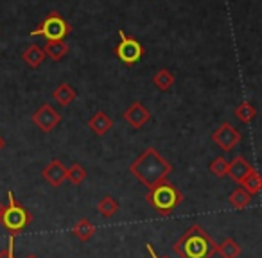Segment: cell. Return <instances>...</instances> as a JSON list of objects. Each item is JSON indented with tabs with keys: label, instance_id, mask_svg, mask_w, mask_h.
Here are the masks:
<instances>
[{
	"label": "cell",
	"instance_id": "obj_1",
	"mask_svg": "<svg viewBox=\"0 0 262 258\" xmlns=\"http://www.w3.org/2000/svg\"><path fill=\"white\" fill-rule=\"evenodd\" d=\"M129 172L149 190L169 178V174L172 172V165L158 153L157 147H147L129 165Z\"/></svg>",
	"mask_w": 262,
	"mask_h": 258
},
{
	"label": "cell",
	"instance_id": "obj_2",
	"mask_svg": "<svg viewBox=\"0 0 262 258\" xmlns=\"http://www.w3.org/2000/svg\"><path fill=\"white\" fill-rule=\"evenodd\" d=\"M180 258H212L217 253V242L201 228L192 224L172 246Z\"/></svg>",
	"mask_w": 262,
	"mask_h": 258
},
{
	"label": "cell",
	"instance_id": "obj_3",
	"mask_svg": "<svg viewBox=\"0 0 262 258\" xmlns=\"http://www.w3.org/2000/svg\"><path fill=\"white\" fill-rule=\"evenodd\" d=\"M146 201L162 215H169L171 212H174L180 204L183 203V194L176 185H172L171 181H162L157 186L147 190Z\"/></svg>",
	"mask_w": 262,
	"mask_h": 258
},
{
	"label": "cell",
	"instance_id": "obj_4",
	"mask_svg": "<svg viewBox=\"0 0 262 258\" xmlns=\"http://www.w3.org/2000/svg\"><path fill=\"white\" fill-rule=\"evenodd\" d=\"M31 222H33L31 212L26 210V208L15 199L13 192H8V204H6L4 215H2V224H4V228L9 231V235L16 237L18 233H22Z\"/></svg>",
	"mask_w": 262,
	"mask_h": 258
},
{
	"label": "cell",
	"instance_id": "obj_5",
	"mask_svg": "<svg viewBox=\"0 0 262 258\" xmlns=\"http://www.w3.org/2000/svg\"><path fill=\"white\" fill-rule=\"evenodd\" d=\"M70 33H72V26L58 11H51L36 29L31 31V36H41L47 41H63Z\"/></svg>",
	"mask_w": 262,
	"mask_h": 258
},
{
	"label": "cell",
	"instance_id": "obj_6",
	"mask_svg": "<svg viewBox=\"0 0 262 258\" xmlns=\"http://www.w3.org/2000/svg\"><path fill=\"white\" fill-rule=\"evenodd\" d=\"M117 34H119V40H120L119 45L113 49L117 59H119V61H122L126 66H135L144 56L142 43H140L137 38L126 34L122 29H119V33H117Z\"/></svg>",
	"mask_w": 262,
	"mask_h": 258
},
{
	"label": "cell",
	"instance_id": "obj_7",
	"mask_svg": "<svg viewBox=\"0 0 262 258\" xmlns=\"http://www.w3.org/2000/svg\"><path fill=\"white\" fill-rule=\"evenodd\" d=\"M241 140H243V135L239 133V129L232 126L230 122H223L217 129H214L212 133V142L223 151V153H228L232 151L235 146H239Z\"/></svg>",
	"mask_w": 262,
	"mask_h": 258
},
{
	"label": "cell",
	"instance_id": "obj_8",
	"mask_svg": "<svg viewBox=\"0 0 262 258\" xmlns=\"http://www.w3.org/2000/svg\"><path fill=\"white\" fill-rule=\"evenodd\" d=\"M59 122H61V115L51 104H41L33 115V124L43 133H51Z\"/></svg>",
	"mask_w": 262,
	"mask_h": 258
},
{
	"label": "cell",
	"instance_id": "obj_9",
	"mask_svg": "<svg viewBox=\"0 0 262 258\" xmlns=\"http://www.w3.org/2000/svg\"><path fill=\"white\" fill-rule=\"evenodd\" d=\"M122 119L126 120L133 129H140V127H144L151 120V111L140 101H135L122 113Z\"/></svg>",
	"mask_w": 262,
	"mask_h": 258
},
{
	"label": "cell",
	"instance_id": "obj_10",
	"mask_svg": "<svg viewBox=\"0 0 262 258\" xmlns=\"http://www.w3.org/2000/svg\"><path fill=\"white\" fill-rule=\"evenodd\" d=\"M41 176H43V179L49 183V185L54 186V189H58V186H61L63 183L67 181V167L63 165L61 160L54 158V160H52L51 163L43 169Z\"/></svg>",
	"mask_w": 262,
	"mask_h": 258
},
{
	"label": "cell",
	"instance_id": "obj_11",
	"mask_svg": "<svg viewBox=\"0 0 262 258\" xmlns=\"http://www.w3.org/2000/svg\"><path fill=\"white\" fill-rule=\"evenodd\" d=\"M251 171H253V167L248 163L244 156H235L228 163V178L232 179V181L239 183V185H241V181H243V179L246 178V176L250 174Z\"/></svg>",
	"mask_w": 262,
	"mask_h": 258
},
{
	"label": "cell",
	"instance_id": "obj_12",
	"mask_svg": "<svg viewBox=\"0 0 262 258\" xmlns=\"http://www.w3.org/2000/svg\"><path fill=\"white\" fill-rule=\"evenodd\" d=\"M88 127H90L97 136H104L106 133L113 129V119L99 109V111L95 113V115H92V119L88 120Z\"/></svg>",
	"mask_w": 262,
	"mask_h": 258
},
{
	"label": "cell",
	"instance_id": "obj_13",
	"mask_svg": "<svg viewBox=\"0 0 262 258\" xmlns=\"http://www.w3.org/2000/svg\"><path fill=\"white\" fill-rule=\"evenodd\" d=\"M76 97H77L76 90H74L69 83H61L59 86H56L54 91H52V99H54L59 106H63V108L72 104V102L76 101Z\"/></svg>",
	"mask_w": 262,
	"mask_h": 258
},
{
	"label": "cell",
	"instance_id": "obj_14",
	"mask_svg": "<svg viewBox=\"0 0 262 258\" xmlns=\"http://www.w3.org/2000/svg\"><path fill=\"white\" fill-rule=\"evenodd\" d=\"M70 51V45L63 41H47L43 47V52L47 58H51L52 61H61Z\"/></svg>",
	"mask_w": 262,
	"mask_h": 258
},
{
	"label": "cell",
	"instance_id": "obj_15",
	"mask_svg": "<svg viewBox=\"0 0 262 258\" xmlns=\"http://www.w3.org/2000/svg\"><path fill=\"white\" fill-rule=\"evenodd\" d=\"M45 58H47V56H45L43 49L38 47V45H34V43L29 45L22 54V59L27 63V66H31V68H38V66L43 63Z\"/></svg>",
	"mask_w": 262,
	"mask_h": 258
},
{
	"label": "cell",
	"instance_id": "obj_16",
	"mask_svg": "<svg viewBox=\"0 0 262 258\" xmlns=\"http://www.w3.org/2000/svg\"><path fill=\"white\" fill-rule=\"evenodd\" d=\"M72 233H74V237H77V239L81 240V242H88V240L95 235V226L92 224L86 217H83L74 224Z\"/></svg>",
	"mask_w": 262,
	"mask_h": 258
},
{
	"label": "cell",
	"instance_id": "obj_17",
	"mask_svg": "<svg viewBox=\"0 0 262 258\" xmlns=\"http://www.w3.org/2000/svg\"><path fill=\"white\" fill-rule=\"evenodd\" d=\"M217 253L221 254V258H239L243 253V247L232 237H226L221 244H217Z\"/></svg>",
	"mask_w": 262,
	"mask_h": 258
},
{
	"label": "cell",
	"instance_id": "obj_18",
	"mask_svg": "<svg viewBox=\"0 0 262 258\" xmlns=\"http://www.w3.org/2000/svg\"><path fill=\"white\" fill-rule=\"evenodd\" d=\"M241 186H243V189L246 190L251 197L257 196V194L262 190V176L253 169V171H251L250 174L241 181Z\"/></svg>",
	"mask_w": 262,
	"mask_h": 258
},
{
	"label": "cell",
	"instance_id": "obj_19",
	"mask_svg": "<svg viewBox=\"0 0 262 258\" xmlns=\"http://www.w3.org/2000/svg\"><path fill=\"white\" fill-rule=\"evenodd\" d=\"M174 81H176V77L172 76V72L171 70H167V68H160L157 74L153 76V84L158 88L160 91H167V90H171V86L174 84Z\"/></svg>",
	"mask_w": 262,
	"mask_h": 258
},
{
	"label": "cell",
	"instance_id": "obj_20",
	"mask_svg": "<svg viewBox=\"0 0 262 258\" xmlns=\"http://www.w3.org/2000/svg\"><path fill=\"white\" fill-rule=\"evenodd\" d=\"M235 116L243 124H250L257 116V108L250 101H243L235 106Z\"/></svg>",
	"mask_w": 262,
	"mask_h": 258
},
{
	"label": "cell",
	"instance_id": "obj_21",
	"mask_svg": "<svg viewBox=\"0 0 262 258\" xmlns=\"http://www.w3.org/2000/svg\"><path fill=\"white\" fill-rule=\"evenodd\" d=\"M228 201H230V204L235 208V210H244V208L251 203V196L243 189V186H237V189L230 194Z\"/></svg>",
	"mask_w": 262,
	"mask_h": 258
},
{
	"label": "cell",
	"instance_id": "obj_22",
	"mask_svg": "<svg viewBox=\"0 0 262 258\" xmlns=\"http://www.w3.org/2000/svg\"><path fill=\"white\" fill-rule=\"evenodd\" d=\"M117 210H119V204H117V201L113 199L112 196L102 197L97 203V212L102 217H113V215L117 214Z\"/></svg>",
	"mask_w": 262,
	"mask_h": 258
},
{
	"label": "cell",
	"instance_id": "obj_23",
	"mask_svg": "<svg viewBox=\"0 0 262 258\" xmlns=\"http://www.w3.org/2000/svg\"><path fill=\"white\" fill-rule=\"evenodd\" d=\"M67 179H69L72 185H81V183L86 179V169L81 163H74L67 169Z\"/></svg>",
	"mask_w": 262,
	"mask_h": 258
},
{
	"label": "cell",
	"instance_id": "obj_24",
	"mask_svg": "<svg viewBox=\"0 0 262 258\" xmlns=\"http://www.w3.org/2000/svg\"><path fill=\"white\" fill-rule=\"evenodd\" d=\"M228 160H225L223 156H217L214 158V160L210 161V165H208V169H210V172L215 176V178H225V176H228Z\"/></svg>",
	"mask_w": 262,
	"mask_h": 258
},
{
	"label": "cell",
	"instance_id": "obj_25",
	"mask_svg": "<svg viewBox=\"0 0 262 258\" xmlns=\"http://www.w3.org/2000/svg\"><path fill=\"white\" fill-rule=\"evenodd\" d=\"M0 258H15V237H11L9 246L0 251Z\"/></svg>",
	"mask_w": 262,
	"mask_h": 258
},
{
	"label": "cell",
	"instance_id": "obj_26",
	"mask_svg": "<svg viewBox=\"0 0 262 258\" xmlns=\"http://www.w3.org/2000/svg\"><path fill=\"white\" fill-rule=\"evenodd\" d=\"M146 249H147V253L151 254V258H169V256H158L157 251H155V247L151 246V244H146Z\"/></svg>",
	"mask_w": 262,
	"mask_h": 258
},
{
	"label": "cell",
	"instance_id": "obj_27",
	"mask_svg": "<svg viewBox=\"0 0 262 258\" xmlns=\"http://www.w3.org/2000/svg\"><path fill=\"white\" fill-rule=\"evenodd\" d=\"M4 210H6V204L0 201V222H2V215H4Z\"/></svg>",
	"mask_w": 262,
	"mask_h": 258
},
{
	"label": "cell",
	"instance_id": "obj_28",
	"mask_svg": "<svg viewBox=\"0 0 262 258\" xmlns=\"http://www.w3.org/2000/svg\"><path fill=\"white\" fill-rule=\"evenodd\" d=\"M4 147H6V142H4V138H2V136H0V151L4 149Z\"/></svg>",
	"mask_w": 262,
	"mask_h": 258
},
{
	"label": "cell",
	"instance_id": "obj_29",
	"mask_svg": "<svg viewBox=\"0 0 262 258\" xmlns=\"http://www.w3.org/2000/svg\"><path fill=\"white\" fill-rule=\"evenodd\" d=\"M26 258H38V256H36V254H27Z\"/></svg>",
	"mask_w": 262,
	"mask_h": 258
},
{
	"label": "cell",
	"instance_id": "obj_30",
	"mask_svg": "<svg viewBox=\"0 0 262 258\" xmlns=\"http://www.w3.org/2000/svg\"><path fill=\"white\" fill-rule=\"evenodd\" d=\"M260 149H262V147H260Z\"/></svg>",
	"mask_w": 262,
	"mask_h": 258
}]
</instances>
